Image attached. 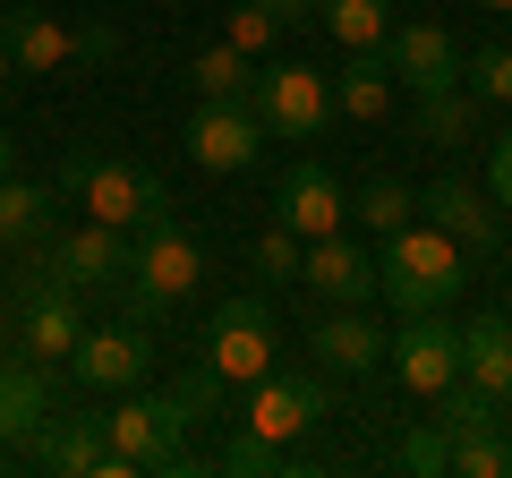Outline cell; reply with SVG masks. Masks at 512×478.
<instances>
[{
  "label": "cell",
  "mask_w": 512,
  "mask_h": 478,
  "mask_svg": "<svg viewBox=\"0 0 512 478\" xmlns=\"http://www.w3.org/2000/svg\"><path fill=\"white\" fill-rule=\"evenodd\" d=\"M52 188H60V197H77L94 222H111V231H137L146 214H171V197H163V180H154V171L111 163V154H94V146H77L69 163L52 171Z\"/></svg>",
  "instance_id": "3957f363"
},
{
  "label": "cell",
  "mask_w": 512,
  "mask_h": 478,
  "mask_svg": "<svg viewBox=\"0 0 512 478\" xmlns=\"http://www.w3.org/2000/svg\"><path fill=\"white\" fill-rule=\"evenodd\" d=\"M478 9H495V18H512V0H478Z\"/></svg>",
  "instance_id": "ab89813d"
},
{
  "label": "cell",
  "mask_w": 512,
  "mask_h": 478,
  "mask_svg": "<svg viewBox=\"0 0 512 478\" xmlns=\"http://www.w3.org/2000/svg\"><path fill=\"white\" fill-rule=\"evenodd\" d=\"M504 419H512V410H504Z\"/></svg>",
  "instance_id": "60d3db41"
},
{
  "label": "cell",
  "mask_w": 512,
  "mask_h": 478,
  "mask_svg": "<svg viewBox=\"0 0 512 478\" xmlns=\"http://www.w3.org/2000/svg\"><path fill=\"white\" fill-rule=\"evenodd\" d=\"M188 427H197V410L180 402V385L163 393H120V410H103V478H180L197 470V453H188Z\"/></svg>",
  "instance_id": "6da1fadb"
},
{
  "label": "cell",
  "mask_w": 512,
  "mask_h": 478,
  "mask_svg": "<svg viewBox=\"0 0 512 478\" xmlns=\"http://www.w3.org/2000/svg\"><path fill=\"white\" fill-rule=\"evenodd\" d=\"M274 222H291L299 239H325V231H342V222H350V188L333 180L325 163H291V171H282V188H274Z\"/></svg>",
  "instance_id": "5bb4252c"
},
{
  "label": "cell",
  "mask_w": 512,
  "mask_h": 478,
  "mask_svg": "<svg viewBox=\"0 0 512 478\" xmlns=\"http://www.w3.org/2000/svg\"><path fill=\"white\" fill-rule=\"evenodd\" d=\"M325 368H265L248 385V410H239V427H256V436H274V444H291V436H308V427H325Z\"/></svg>",
  "instance_id": "52a82bcc"
},
{
  "label": "cell",
  "mask_w": 512,
  "mask_h": 478,
  "mask_svg": "<svg viewBox=\"0 0 512 478\" xmlns=\"http://www.w3.org/2000/svg\"><path fill=\"white\" fill-rule=\"evenodd\" d=\"M461 376L512 410V316H470L461 325Z\"/></svg>",
  "instance_id": "44dd1931"
},
{
  "label": "cell",
  "mask_w": 512,
  "mask_h": 478,
  "mask_svg": "<svg viewBox=\"0 0 512 478\" xmlns=\"http://www.w3.org/2000/svg\"><path fill=\"white\" fill-rule=\"evenodd\" d=\"M393 461H402L410 478H453V436H444L436 419H419V427L402 436V453H393Z\"/></svg>",
  "instance_id": "f546056e"
},
{
  "label": "cell",
  "mask_w": 512,
  "mask_h": 478,
  "mask_svg": "<svg viewBox=\"0 0 512 478\" xmlns=\"http://www.w3.org/2000/svg\"><path fill=\"white\" fill-rule=\"evenodd\" d=\"M146 368H154V325H128V316L86 325V342L69 350V376L86 393H128V385H146Z\"/></svg>",
  "instance_id": "9c48e42d"
},
{
  "label": "cell",
  "mask_w": 512,
  "mask_h": 478,
  "mask_svg": "<svg viewBox=\"0 0 512 478\" xmlns=\"http://www.w3.org/2000/svg\"><path fill=\"white\" fill-rule=\"evenodd\" d=\"M316 26H325L342 52H359V43H384V35H393V0H325Z\"/></svg>",
  "instance_id": "484cf974"
},
{
  "label": "cell",
  "mask_w": 512,
  "mask_h": 478,
  "mask_svg": "<svg viewBox=\"0 0 512 478\" xmlns=\"http://www.w3.org/2000/svg\"><path fill=\"white\" fill-rule=\"evenodd\" d=\"M52 419V385H43V368L35 359H0V444H26L35 427Z\"/></svg>",
  "instance_id": "7402d4cb"
},
{
  "label": "cell",
  "mask_w": 512,
  "mask_h": 478,
  "mask_svg": "<svg viewBox=\"0 0 512 478\" xmlns=\"http://www.w3.org/2000/svg\"><path fill=\"white\" fill-rule=\"evenodd\" d=\"M197 350L231 376V385H256V376L274 368V308H265L256 291H231L214 316H205V342Z\"/></svg>",
  "instance_id": "8992f818"
},
{
  "label": "cell",
  "mask_w": 512,
  "mask_h": 478,
  "mask_svg": "<svg viewBox=\"0 0 512 478\" xmlns=\"http://www.w3.org/2000/svg\"><path fill=\"white\" fill-rule=\"evenodd\" d=\"M171 385H180V402H188V410H222V393H231V376H222L214 359L197 350V359H188V368L171 376Z\"/></svg>",
  "instance_id": "d6a6232c"
},
{
  "label": "cell",
  "mask_w": 512,
  "mask_h": 478,
  "mask_svg": "<svg viewBox=\"0 0 512 478\" xmlns=\"http://www.w3.org/2000/svg\"><path fill=\"white\" fill-rule=\"evenodd\" d=\"M248 257H256V274H265V282H299V257H308V239H299L291 222H265Z\"/></svg>",
  "instance_id": "4dcf8cb0"
},
{
  "label": "cell",
  "mask_w": 512,
  "mask_h": 478,
  "mask_svg": "<svg viewBox=\"0 0 512 478\" xmlns=\"http://www.w3.org/2000/svg\"><path fill=\"white\" fill-rule=\"evenodd\" d=\"M35 461L60 478H103V419L94 410H52L35 427Z\"/></svg>",
  "instance_id": "ac0fdd59"
},
{
  "label": "cell",
  "mask_w": 512,
  "mask_h": 478,
  "mask_svg": "<svg viewBox=\"0 0 512 478\" xmlns=\"http://www.w3.org/2000/svg\"><path fill=\"white\" fill-rule=\"evenodd\" d=\"M308 350H316V368H325V376H376L384 350H393V333H384L367 308H325L308 325Z\"/></svg>",
  "instance_id": "7c38bea8"
},
{
  "label": "cell",
  "mask_w": 512,
  "mask_h": 478,
  "mask_svg": "<svg viewBox=\"0 0 512 478\" xmlns=\"http://www.w3.org/2000/svg\"><path fill=\"white\" fill-rule=\"evenodd\" d=\"M256 9H265L274 26H316V9H325V0H256Z\"/></svg>",
  "instance_id": "d590c367"
},
{
  "label": "cell",
  "mask_w": 512,
  "mask_h": 478,
  "mask_svg": "<svg viewBox=\"0 0 512 478\" xmlns=\"http://www.w3.org/2000/svg\"><path fill=\"white\" fill-rule=\"evenodd\" d=\"M9 171H18V146H9V137H0V180H9Z\"/></svg>",
  "instance_id": "74e56055"
},
{
  "label": "cell",
  "mask_w": 512,
  "mask_h": 478,
  "mask_svg": "<svg viewBox=\"0 0 512 478\" xmlns=\"http://www.w3.org/2000/svg\"><path fill=\"white\" fill-rule=\"evenodd\" d=\"M453 478H512V419L478 427V436H453Z\"/></svg>",
  "instance_id": "4316f807"
},
{
  "label": "cell",
  "mask_w": 512,
  "mask_h": 478,
  "mask_svg": "<svg viewBox=\"0 0 512 478\" xmlns=\"http://www.w3.org/2000/svg\"><path fill=\"white\" fill-rule=\"evenodd\" d=\"M188 86H197V103H248L256 60L231 52V43H205V52H188Z\"/></svg>",
  "instance_id": "cb8c5ba5"
},
{
  "label": "cell",
  "mask_w": 512,
  "mask_h": 478,
  "mask_svg": "<svg viewBox=\"0 0 512 478\" xmlns=\"http://www.w3.org/2000/svg\"><path fill=\"white\" fill-rule=\"evenodd\" d=\"M52 197H60V188L18 180V171H9V180H0V239H9V248H35L43 222H52Z\"/></svg>",
  "instance_id": "d4e9b609"
},
{
  "label": "cell",
  "mask_w": 512,
  "mask_h": 478,
  "mask_svg": "<svg viewBox=\"0 0 512 478\" xmlns=\"http://www.w3.org/2000/svg\"><path fill=\"white\" fill-rule=\"evenodd\" d=\"M0 43L18 60V77H52L60 60H77V35L52 18V9H0Z\"/></svg>",
  "instance_id": "d6986e66"
},
{
  "label": "cell",
  "mask_w": 512,
  "mask_h": 478,
  "mask_svg": "<svg viewBox=\"0 0 512 478\" xmlns=\"http://www.w3.org/2000/svg\"><path fill=\"white\" fill-rule=\"evenodd\" d=\"M350 214H359V222H367V231H376V239H384V231H402V222H410V214H419V188H402V180H367V188H359V197H350Z\"/></svg>",
  "instance_id": "83f0119b"
},
{
  "label": "cell",
  "mask_w": 512,
  "mask_h": 478,
  "mask_svg": "<svg viewBox=\"0 0 512 478\" xmlns=\"http://www.w3.org/2000/svg\"><path fill=\"white\" fill-rule=\"evenodd\" d=\"M504 26H512V18H504Z\"/></svg>",
  "instance_id": "b9f144b4"
},
{
  "label": "cell",
  "mask_w": 512,
  "mask_h": 478,
  "mask_svg": "<svg viewBox=\"0 0 512 478\" xmlns=\"http://www.w3.org/2000/svg\"><path fill=\"white\" fill-rule=\"evenodd\" d=\"M52 265L77 282V291H111V282L128 274V231H111V222H77V231L52 239Z\"/></svg>",
  "instance_id": "2e32d148"
},
{
  "label": "cell",
  "mask_w": 512,
  "mask_h": 478,
  "mask_svg": "<svg viewBox=\"0 0 512 478\" xmlns=\"http://www.w3.org/2000/svg\"><path fill=\"white\" fill-rule=\"evenodd\" d=\"M393 86H402V77H393V52H384V43H359V52L333 69V111L384 120V111H393Z\"/></svg>",
  "instance_id": "ffe728a7"
},
{
  "label": "cell",
  "mask_w": 512,
  "mask_h": 478,
  "mask_svg": "<svg viewBox=\"0 0 512 478\" xmlns=\"http://www.w3.org/2000/svg\"><path fill=\"white\" fill-rule=\"evenodd\" d=\"M384 359H393V385H410L419 402H436L461 376V325H444V308H427V316H410V325L393 333Z\"/></svg>",
  "instance_id": "30bf717a"
},
{
  "label": "cell",
  "mask_w": 512,
  "mask_h": 478,
  "mask_svg": "<svg viewBox=\"0 0 512 478\" xmlns=\"http://www.w3.org/2000/svg\"><path fill=\"white\" fill-rule=\"evenodd\" d=\"M86 342V316H77V282L60 274L52 257L26 265L18 282V350L35 359V368H69V350Z\"/></svg>",
  "instance_id": "277c9868"
},
{
  "label": "cell",
  "mask_w": 512,
  "mask_h": 478,
  "mask_svg": "<svg viewBox=\"0 0 512 478\" xmlns=\"http://www.w3.org/2000/svg\"><path fill=\"white\" fill-rule=\"evenodd\" d=\"M299 282H308L325 308H367V299H376V257H367L359 239L325 231V239H308V257H299Z\"/></svg>",
  "instance_id": "4fadbf2b"
},
{
  "label": "cell",
  "mask_w": 512,
  "mask_h": 478,
  "mask_svg": "<svg viewBox=\"0 0 512 478\" xmlns=\"http://www.w3.org/2000/svg\"><path fill=\"white\" fill-rule=\"evenodd\" d=\"M384 52H393V77H402L410 94H444V86H461V43L444 35L436 18L393 26V35H384Z\"/></svg>",
  "instance_id": "9a60e30c"
},
{
  "label": "cell",
  "mask_w": 512,
  "mask_h": 478,
  "mask_svg": "<svg viewBox=\"0 0 512 478\" xmlns=\"http://www.w3.org/2000/svg\"><path fill=\"white\" fill-rule=\"evenodd\" d=\"M214 470H231V478H274V470H308V461H291L274 436H256V427H239V436L222 444V461H214Z\"/></svg>",
  "instance_id": "f1b7e54d"
},
{
  "label": "cell",
  "mask_w": 512,
  "mask_h": 478,
  "mask_svg": "<svg viewBox=\"0 0 512 478\" xmlns=\"http://www.w3.org/2000/svg\"><path fill=\"white\" fill-rule=\"evenodd\" d=\"M111 52H120L111 26H77V60H111Z\"/></svg>",
  "instance_id": "8d00e7d4"
},
{
  "label": "cell",
  "mask_w": 512,
  "mask_h": 478,
  "mask_svg": "<svg viewBox=\"0 0 512 478\" xmlns=\"http://www.w3.org/2000/svg\"><path fill=\"white\" fill-rule=\"evenodd\" d=\"M478 129H487V94H470V86L419 94V137L427 146H470Z\"/></svg>",
  "instance_id": "603a6c76"
},
{
  "label": "cell",
  "mask_w": 512,
  "mask_h": 478,
  "mask_svg": "<svg viewBox=\"0 0 512 478\" xmlns=\"http://www.w3.org/2000/svg\"><path fill=\"white\" fill-rule=\"evenodd\" d=\"M461 77H470V94H487V103H512V43L461 52Z\"/></svg>",
  "instance_id": "1f68e13d"
},
{
  "label": "cell",
  "mask_w": 512,
  "mask_h": 478,
  "mask_svg": "<svg viewBox=\"0 0 512 478\" xmlns=\"http://www.w3.org/2000/svg\"><path fill=\"white\" fill-rule=\"evenodd\" d=\"M461 257H470V248H461L453 231H436L427 214H410L402 231H384V239H376V299H393L402 316L453 308L461 282H470V274H461Z\"/></svg>",
  "instance_id": "7a4b0ae2"
},
{
  "label": "cell",
  "mask_w": 512,
  "mask_h": 478,
  "mask_svg": "<svg viewBox=\"0 0 512 478\" xmlns=\"http://www.w3.org/2000/svg\"><path fill=\"white\" fill-rule=\"evenodd\" d=\"M248 103H256V120H265V137L308 146V137L325 129V111H333V77L316 69V60H274V69H256Z\"/></svg>",
  "instance_id": "5b68a950"
},
{
  "label": "cell",
  "mask_w": 512,
  "mask_h": 478,
  "mask_svg": "<svg viewBox=\"0 0 512 478\" xmlns=\"http://www.w3.org/2000/svg\"><path fill=\"white\" fill-rule=\"evenodd\" d=\"M487 197H495V205L512 214V129H504V137L487 146Z\"/></svg>",
  "instance_id": "e575fe53"
},
{
  "label": "cell",
  "mask_w": 512,
  "mask_h": 478,
  "mask_svg": "<svg viewBox=\"0 0 512 478\" xmlns=\"http://www.w3.org/2000/svg\"><path fill=\"white\" fill-rule=\"evenodd\" d=\"M419 214L436 222V231H453L461 248H470V257H487L495 239H504V222H495V214H504V205H495L487 188H470V180H436V188H427V197H419Z\"/></svg>",
  "instance_id": "e0dca14e"
},
{
  "label": "cell",
  "mask_w": 512,
  "mask_h": 478,
  "mask_svg": "<svg viewBox=\"0 0 512 478\" xmlns=\"http://www.w3.org/2000/svg\"><path fill=\"white\" fill-rule=\"evenodd\" d=\"M256 154H265L256 103H197L188 111V163L197 171H256Z\"/></svg>",
  "instance_id": "8fae6325"
},
{
  "label": "cell",
  "mask_w": 512,
  "mask_h": 478,
  "mask_svg": "<svg viewBox=\"0 0 512 478\" xmlns=\"http://www.w3.org/2000/svg\"><path fill=\"white\" fill-rule=\"evenodd\" d=\"M9 77H18V60H9V43H0V94H9Z\"/></svg>",
  "instance_id": "f35d334b"
},
{
  "label": "cell",
  "mask_w": 512,
  "mask_h": 478,
  "mask_svg": "<svg viewBox=\"0 0 512 478\" xmlns=\"http://www.w3.org/2000/svg\"><path fill=\"white\" fill-rule=\"evenodd\" d=\"M274 35H282V26L265 18V9H256V0H239V9H231V52L265 60V52H274Z\"/></svg>",
  "instance_id": "836d02e7"
},
{
  "label": "cell",
  "mask_w": 512,
  "mask_h": 478,
  "mask_svg": "<svg viewBox=\"0 0 512 478\" xmlns=\"http://www.w3.org/2000/svg\"><path fill=\"white\" fill-rule=\"evenodd\" d=\"M128 274L146 282L163 308H180V299L205 282V257H197V239H188L171 214H146L137 231H128Z\"/></svg>",
  "instance_id": "ba28073f"
}]
</instances>
